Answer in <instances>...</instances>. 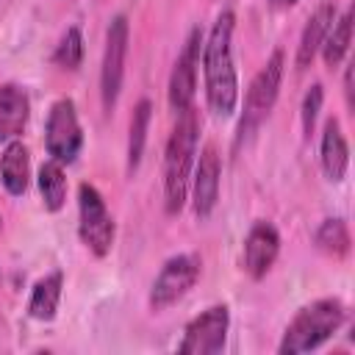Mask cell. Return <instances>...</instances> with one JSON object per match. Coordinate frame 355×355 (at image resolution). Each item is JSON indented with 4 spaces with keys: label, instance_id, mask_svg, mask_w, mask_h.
I'll list each match as a JSON object with an SVG mask.
<instances>
[{
    "label": "cell",
    "instance_id": "cell-1",
    "mask_svg": "<svg viewBox=\"0 0 355 355\" xmlns=\"http://www.w3.org/2000/svg\"><path fill=\"white\" fill-rule=\"evenodd\" d=\"M236 17L233 11H222L202 44V69H205V97L211 111L219 116H230L239 103V80L233 69L230 36H233Z\"/></svg>",
    "mask_w": 355,
    "mask_h": 355
},
{
    "label": "cell",
    "instance_id": "cell-2",
    "mask_svg": "<svg viewBox=\"0 0 355 355\" xmlns=\"http://www.w3.org/2000/svg\"><path fill=\"white\" fill-rule=\"evenodd\" d=\"M197 136H200V116L197 108H183L178 114L175 130L166 144L164 155V200H166V214H178L186 202V186H189V172L191 161L197 153Z\"/></svg>",
    "mask_w": 355,
    "mask_h": 355
},
{
    "label": "cell",
    "instance_id": "cell-3",
    "mask_svg": "<svg viewBox=\"0 0 355 355\" xmlns=\"http://www.w3.org/2000/svg\"><path fill=\"white\" fill-rule=\"evenodd\" d=\"M341 322H344V305L338 300H319L313 305H305L286 327L277 349L280 355H300L316 349L341 327Z\"/></svg>",
    "mask_w": 355,
    "mask_h": 355
},
{
    "label": "cell",
    "instance_id": "cell-4",
    "mask_svg": "<svg viewBox=\"0 0 355 355\" xmlns=\"http://www.w3.org/2000/svg\"><path fill=\"white\" fill-rule=\"evenodd\" d=\"M283 64L286 55L283 50H275L266 61V67H261V72L252 78L247 97H244V114L239 122V141L244 136H250L272 111L275 100H277V89H280V78H283Z\"/></svg>",
    "mask_w": 355,
    "mask_h": 355
},
{
    "label": "cell",
    "instance_id": "cell-5",
    "mask_svg": "<svg viewBox=\"0 0 355 355\" xmlns=\"http://www.w3.org/2000/svg\"><path fill=\"white\" fill-rule=\"evenodd\" d=\"M78 211H80V222H78V233L83 239V244L94 252V255H105L114 244V219L100 197V191L89 183H80L78 189Z\"/></svg>",
    "mask_w": 355,
    "mask_h": 355
},
{
    "label": "cell",
    "instance_id": "cell-6",
    "mask_svg": "<svg viewBox=\"0 0 355 355\" xmlns=\"http://www.w3.org/2000/svg\"><path fill=\"white\" fill-rule=\"evenodd\" d=\"M200 277V258L186 252V255H175L164 263V269L158 272L153 288H150V305L153 311H164L172 302H178L180 297L189 294V288L197 283Z\"/></svg>",
    "mask_w": 355,
    "mask_h": 355
},
{
    "label": "cell",
    "instance_id": "cell-7",
    "mask_svg": "<svg viewBox=\"0 0 355 355\" xmlns=\"http://www.w3.org/2000/svg\"><path fill=\"white\" fill-rule=\"evenodd\" d=\"M227 324H230V313L227 305H214L208 311H202L200 316H194L186 324L183 341L178 344L180 355H214L225 347L227 338Z\"/></svg>",
    "mask_w": 355,
    "mask_h": 355
},
{
    "label": "cell",
    "instance_id": "cell-8",
    "mask_svg": "<svg viewBox=\"0 0 355 355\" xmlns=\"http://www.w3.org/2000/svg\"><path fill=\"white\" fill-rule=\"evenodd\" d=\"M44 144H47V153L58 164H72L75 155L80 153L83 133H80V125H78V114H75V103L72 100L53 103L50 116H47Z\"/></svg>",
    "mask_w": 355,
    "mask_h": 355
},
{
    "label": "cell",
    "instance_id": "cell-9",
    "mask_svg": "<svg viewBox=\"0 0 355 355\" xmlns=\"http://www.w3.org/2000/svg\"><path fill=\"white\" fill-rule=\"evenodd\" d=\"M125 55H128V19L125 14L114 17L105 36V53H103V72H100V94L103 108L111 111L119 97L122 72H125Z\"/></svg>",
    "mask_w": 355,
    "mask_h": 355
},
{
    "label": "cell",
    "instance_id": "cell-10",
    "mask_svg": "<svg viewBox=\"0 0 355 355\" xmlns=\"http://www.w3.org/2000/svg\"><path fill=\"white\" fill-rule=\"evenodd\" d=\"M200 44H202V33L200 28H191L178 61H175V69H172V78H169V105L180 114L183 108L191 105L194 100V89H197V64H200Z\"/></svg>",
    "mask_w": 355,
    "mask_h": 355
},
{
    "label": "cell",
    "instance_id": "cell-11",
    "mask_svg": "<svg viewBox=\"0 0 355 355\" xmlns=\"http://www.w3.org/2000/svg\"><path fill=\"white\" fill-rule=\"evenodd\" d=\"M277 252H280V236H277L275 225L255 222L250 227L247 239H244V269H247V275L252 280H261L272 269Z\"/></svg>",
    "mask_w": 355,
    "mask_h": 355
},
{
    "label": "cell",
    "instance_id": "cell-12",
    "mask_svg": "<svg viewBox=\"0 0 355 355\" xmlns=\"http://www.w3.org/2000/svg\"><path fill=\"white\" fill-rule=\"evenodd\" d=\"M219 175H222V164L216 155L214 144H205L194 169V214L197 216H208L219 200Z\"/></svg>",
    "mask_w": 355,
    "mask_h": 355
},
{
    "label": "cell",
    "instance_id": "cell-13",
    "mask_svg": "<svg viewBox=\"0 0 355 355\" xmlns=\"http://www.w3.org/2000/svg\"><path fill=\"white\" fill-rule=\"evenodd\" d=\"M28 94L14 86V83H6L0 86V141H8V139H17L25 125H28Z\"/></svg>",
    "mask_w": 355,
    "mask_h": 355
},
{
    "label": "cell",
    "instance_id": "cell-14",
    "mask_svg": "<svg viewBox=\"0 0 355 355\" xmlns=\"http://www.w3.org/2000/svg\"><path fill=\"white\" fill-rule=\"evenodd\" d=\"M28 178H31V155L28 147L17 139H11L0 155V180L6 186L8 194L19 197L28 189Z\"/></svg>",
    "mask_w": 355,
    "mask_h": 355
},
{
    "label": "cell",
    "instance_id": "cell-15",
    "mask_svg": "<svg viewBox=\"0 0 355 355\" xmlns=\"http://www.w3.org/2000/svg\"><path fill=\"white\" fill-rule=\"evenodd\" d=\"M347 164H349V147H347V139L341 133V125L336 116H330L324 122V133H322V169L327 175V180L338 183L347 172Z\"/></svg>",
    "mask_w": 355,
    "mask_h": 355
},
{
    "label": "cell",
    "instance_id": "cell-16",
    "mask_svg": "<svg viewBox=\"0 0 355 355\" xmlns=\"http://www.w3.org/2000/svg\"><path fill=\"white\" fill-rule=\"evenodd\" d=\"M333 22H336V6H333V3H322V6L311 14V19H308V25H305V31H302L300 47H297V67H300V69H305V67L313 61V55H316V50L322 47V42H324V36H327V31H330Z\"/></svg>",
    "mask_w": 355,
    "mask_h": 355
},
{
    "label": "cell",
    "instance_id": "cell-17",
    "mask_svg": "<svg viewBox=\"0 0 355 355\" xmlns=\"http://www.w3.org/2000/svg\"><path fill=\"white\" fill-rule=\"evenodd\" d=\"M61 286H64V275L53 272L42 280H36L33 291H31V302H28V313L39 322H50L55 316L58 300H61Z\"/></svg>",
    "mask_w": 355,
    "mask_h": 355
},
{
    "label": "cell",
    "instance_id": "cell-18",
    "mask_svg": "<svg viewBox=\"0 0 355 355\" xmlns=\"http://www.w3.org/2000/svg\"><path fill=\"white\" fill-rule=\"evenodd\" d=\"M349 42H352V11L347 8V11L338 17V22L330 25V31H327V36H324V42H322V47H319L324 64H327V67H336V64L347 55Z\"/></svg>",
    "mask_w": 355,
    "mask_h": 355
},
{
    "label": "cell",
    "instance_id": "cell-19",
    "mask_svg": "<svg viewBox=\"0 0 355 355\" xmlns=\"http://www.w3.org/2000/svg\"><path fill=\"white\" fill-rule=\"evenodd\" d=\"M39 191H42V200H44V208L47 211H58L67 200V178H64V169L55 158L44 161L42 169H39Z\"/></svg>",
    "mask_w": 355,
    "mask_h": 355
},
{
    "label": "cell",
    "instance_id": "cell-20",
    "mask_svg": "<svg viewBox=\"0 0 355 355\" xmlns=\"http://www.w3.org/2000/svg\"><path fill=\"white\" fill-rule=\"evenodd\" d=\"M150 114L153 105L150 100H139V105L133 108V119H130V141H128V169L133 172L141 161V150L147 141V128H150Z\"/></svg>",
    "mask_w": 355,
    "mask_h": 355
},
{
    "label": "cell",
    "instance_id": "cell-21",
    "mask_svg": "<svg viewBox=\"0 0 355 355\" xmlns=\"http://www.w3.org/2000/svg\"><path fill=\"white\" fill-rule=\"evenodd\" d=\"M316 247L333 258H341L349 252V230L344 219H324L316 230Z\"/></svg>",
    "mask_w": 355,
    "mask_h": 355
},
{
    "label": "cell",
    "instance_id": "cell-22",
    "mask_svg": "<svg viewBox=\"0 0 355 355\" xmlns=\"http://www.w3.org/2000/svg\"><path fill=\"white\" fill-rule=\"evenodd\" d=\"M55 64L64 67V69H78L80 58H83V36H80V28H69L61 39V44L55 47Z\"/></svg>",
    "mask_w": 355,
    "mask_h": 355
},
{
    "label": "cell",
    "instance_id": "cell-23",
    "mask_svg": "<svg viewBox=\"0 0 355 355\" xmlns=\"http://www.w3.org/2000/svg\"><path fill=\"white\" fill-rule=\"evenodd\" d=\"M319 108H322V86L313 83L302 100V130L305 136L313 133V125H316V116H319Z\"/></svg>",
    "mask_w": 355,
    "mask_h": 355
},
{
    "label": "cell",
    "instance_id": "cell-24",
    "mask_svg": "<svg viewBox=\"0 0 355 355\" xmlns=\"http://www.w3.org/2000/svg\"><path fill=\"white\" fill-rule=\"evenodd\" d=\"M344 94H347V105L352 108V64L344 72Z\"/></svg>",
    "mask_w": 355,
    "mask_h": 355
},
{
    "label": "cell",
    "instance_id": "cell-25",
    "mask_svg": "<svg viewBox=\"0 0 355 355\" xmlns=\"http://www.w3.org/2000/svg\"><path fill=\"white\" fill-rule=\"evenodd\" d=\"M269 3H272V6H291L294 0H269Z\"/></svg>",
    "mask_w": 355,
    "mask_h": 355
}]
</instances>
